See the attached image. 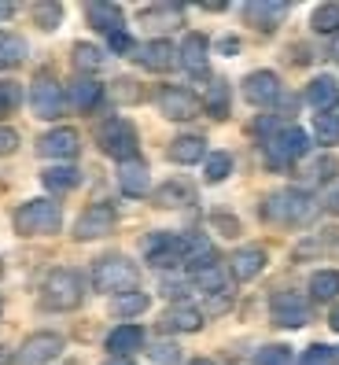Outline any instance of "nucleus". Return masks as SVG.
Masks as SVG:
<instances>
[{"label": "nucleus", "mask_w": 339, "mask_h": 365, "mask_svg": "<svg viewBox=\"0 0 339 365\" xmlns=\"http://www.w3.org/2000/svg\"><path fill=\"white\" fill-rule=\"evenodd\" d=\"M259 214L269 225H310L317 218V200L306 188H281L262 200Z\"/></svg>", "instance_id": "f257e3e1"}, {"label": "nucleus", "mask_w": 339, "mask_h": 365, "mask_svg": "<svg viewBox=\"0 0 339 365\" xmlns=\"http://www.w3.org/2000/svg\"><path fill=\"white\" fill-rule=\"evenodd\" d=\"M85 299V277L71 266H56L41 284V307L52 314H71Z\"/></svg>", "instance_id": "f03ea898"}, {"label": "nucleus", "mask_w": 339, "mask_h": 365, "mask_svg": "<svg viewBox=\"0 0 339 365\" xmlns=\"http://www.w3.org/2000/svg\"><path fill=\"white\" fill-rule=\"evenodd\" d=\"M15 232L19 236H56L63 229V207L48 196H33L15 207Z\"/></svg>", "instance_id": "7ed1b4c3"}, {"label": "nucleus", "mask_w": 339, "mask_h": 365, "mask_svg": "<svg viewBox=\"0 0 339 365\" xmlns=\"http://www.w3.org/2000/svg\"><path fill=\"white\" fill-rule=\"evenodd\" d=\"M262 155L269 170H288V166H299L310 155V137L299 125H284V130L269 133L262 140Z\"/></svg>", "instance_id": "20e7f679"}, {"label": "nucleus", "mask_w": 339, "mask_h": 365, "mask_svg": "<svg viewBox=\"0 0 339 365\" xmlns=\"http://www.w3.org/2000/svg\"><path fill=\"white\" fill-rule=\"evenodd\" d=\"M137 284H140V269L125 255H103V259L93 262V288L96 292L125 295V292H137Z\"/></svg>", "instance_id": "39448f33"}, {"label": "nucleus", "mask_w": 339, "mask_h": 365, "mask_svg": "<svg viewBox=\"0 0 339 365\" xmlns=\"http://www.w3.org/2000/svg\"><path fill=\"white\" fill-rule=\"evenodd\" d=\"M96 144H100V152L115 159L118 166L122 163H133L137 152H140V137H137V125L130 118H108V122H100V130H96Z\"/></svg>", "instance_id": "423d86ee"}, {"label": "nucleus", "mask_w": 339, "mask_h": 365, "mask_svg": "<svg viewBox=\"0 0 339 365\" xmlns=\"http://www.w3.org/2000/svg\"><path fill=\"white\" fill-rule=\"evenodd\" d=\"M144 262L159 273L184 266V232H170V229L152 232L144 240Z\"/></svg>", "instance_id": "0eeeda50"}, {"label": "nucleus", "mask_w": 339, "mask_h": 365, "mask_svg": "<svg viewBox=\"0 0 339 365\" xmlns=\"http://www.w3.org/2000/svg\"><path fill=\"white\" fill-rule=\"evenodd\" d=\"M30 111L45 122H56L67 111V89H63L52 74H37L30 81Z\"/></svg>", "instance_id": "6e6552de"}, {"label": "nucleus", "mask_w": 339, "mask_h": 365, "mask_svg": "<svg viewBox=\"0 0 339 365\" xmlns=\"http://www.w3.org/2000/svg\"><path fill=\"white\" fill-rule=\"evenodd\" d=\"M115 225H118L115 203L96 200V203H89V207L78 214V222H74V240H81V244H85V240H100V236H111Z\"/></svg>", "instance_id": "1a4fd4ad"}, {"label": "nucleus", "mask_w": 339, "mask_h": 365, "mask_svg": "<svg viewBox=\"0 0 339 365\" xmlns=\"http://www.w3.org/2000/svg\"><path fill=\"white\" fill-rule=\"evenodd\" d=\"M269 317L281 329H303V325H310V303L299 292H288V288L273 292L269 295Z\"/></svg>", "instance_id": "9d476101"}, {"label": "nucleus", "mask_w": 339, "mask_h": 365, "mask_svg": "<svg viewBox=\"0 0 339 365\" xmlns=\"http://www.w3.org/2000/svg\"><path fill=\"white\" fill-rule=\"evenodd\" d=\"M63 347H67V339L59 332H33L15 351V365H52L63 354Z\"/></svg>", "instance_id": "9b49d317"}, {"label": "nucleus", "mask_w": 339, "mask_h": 365, "mask_svg": "<svg viewBox=\"0 0 339 365\" xmlns=\"http://www.w3.org/2000/svg\"><path fill=\"white\" fill-rule=\"evenodd\" d=\"M155 107H159V115H166L170 122H192L203 111L199 96L181 89V85H162V89L155 93Z\"/></svg>", "instance_id": "f8f14e48"}, {"label": "nucleus", "mask_w": 339, "mask_h": 365, "mask_svg": "<svg viewBox=\"0 0 339 365\" xmlns=\"http://www.w3.org/2000/svg\"><path fill=\"white\" fill-rule=\"evenodd\" d=\"M78 152H81V133L71 130V125H56V130H48L37 140V155L56 159V163H71L78 159Z\"/></svg>", "instance_id": "ddd939ff"}, {"label": "nucleus", "mask_w": 339, "mask_h": 365, "mask_svg": "<svg viewBox=\"0 0 339 365\" xmlns=\"http://www.w3.org/2000/svg\"><path fill=\"white\" fill-rule=\"evenodd\" d=\"M137 63L147 74H166V71L177 67V45L166 37H152V41H144V45H137Z\"/></svg>", "instance_id": "4468645a"}, {"label": "nucleus", "mask_w": 339, "mask_h": 365, "mask_svg": "<svg viewBox=\"0 0 339 365\" xmlns=\"http://www.w3.org/2000/svg\"><path fill=\"white\" fill-rule=\"evenodd\" d=\"M288 11L291 4H284V0H251V4H244L247 26H254L259 34H273L288 19Z\"/></svg>", "instance_id": "2eb2a0df"}, {"label": "nucleus", "mask_w": 339, "mask_h": 365, "mask_svg": "<svg viewBox=\"0 0 339 365\" xmlns=\"http://www.w3.org/2000/svg\"><path fill=\"white\" fill-rule=\"evenodd\" d=\"M266 262H269L266 247H259V244L236 247V251H232V259H229V277L236 284H247V281H254V277L266 269Z\"/></svg>", "instance_id": "dca6fc26"}, {"label": "nucleus", "mask_w": 339, "mask_h": 365, "mask_svg": "<svg viewBox=\"0 0 339 365\" xmlns=\"http://www.w3.org/2000/svg\"><path fill=\"white\" fill-rule=\"evenodd\" d=\"M281 78L273 74V71H251L244 78V100L254 103V107H269V103H277L281 100Z\"/></svg>", "instance_id": "f3484780"}, {"label": "nucleus", "mask_w": 339, "mask_h": 365, "mask_svg": "<svg viewBox=\"0 0 339 365\" xmlns=\"http://www.w3.org/2000/svg\"><path fill=\"white\" fill-rule=\"evenodd\" d=\"M159 329L162 332H199L203 329V310L177 299V303H170L166 314L159 317Z\"/></svg>", "instance_id": "a211bd4d"}, {"label": "nucleus", "mask_w": 339, "mask_h": 365, "mask_svg": "<svg viewBox=\"0 0 339 365\" xmlns=\"http://www.w3.org/2000/svg\"><path fill=\"white\" fill-rule=\"evenodd\" d=\"M177 63H181L188 74L203 78L207 67H210V41H207L203 34H184L181 48H177Z\"/></svg>", "instance_id": "6ab92c4d"}, {"label": "nucleus", "mask_w": 339, "mask_h": 365, "mask_svg": "<svg viewBox=\"0 0 339 365\" xmlns=\"http://www.w3.org/2000/svg\"><path fill=\"white\" fill-rule=\"evenodd\" d=\"M85 23H89L96 34L111 37L118 30H125V15L118 4H108V0H93V4H85Z\"/></svg>", "instance_id": "aec40b11"}, {"label": "nucleus", "mask_w": 339, "mask_h": 365, "mask_svg": "<svg viewBox=\"0 0 339 365\" xmlns=\"http://www.w3.org/2000/svg\"><path fill=\"white\" fill-rule=\"evenodd\" d=\"M207 266H218V251L207 232H184V269L196 273Z\"/></svg>", "instance_id": "412c9836"}, {"label": "nucleus", "mask_w": 339, "mask_h": 365, "mask_svg": "<svg viewBox=\"0 0 339 365\" xmlns=\"http://www.w3.org/2000/svg\"><path fill=\"white\" fill-rule=\"evenodd\" d=\"M152 203L162 210H177V207H192L196 203V188L188 185L184 178H170L152 192Z\"/></svg>", "instance_id": "4be33fe9"}, {"label": "nucleus", "mask_w": 339, "mask_h": 365, "mask_svg": "<svg viewBox=\"0 0 339 365\" xmlns=\"http://www.w3.org/2000/svg\"><path fill=\"white\" fill-rule=\"evenodd\" d=\"M100 100H103V85L96 78H74L67 85V103L74 107V111H81V115L96 111Z\"/></svg>", "instance_id": "5701e85b"}, {"label": "nucleus", "mask_w": 339, "mask_h": 365, "mask_svg": "<svg viewBox=\"0 0 339 365\" xmlns=\"http://www.w3.org/2000/svg\"><path fill=\"white\" fill-rule=\"evenodd\" d=\"M103 347L111 351V358H130L133 351L144 347V329L133 325V321H125V325H118V329L108 332V343H103Z\"/></svg>", "instance_id": "b1692460"}, {"label": "nucleus", "mask_w": 339, "mask_h": 365, "mask_svg": "<svg viewBox=\"0 0 339 365\" xmlns=\"http://www.w3.org/2000/svg\"><path fill=\"white\" fill-rule=\"evenodd\" d=\"M118 188H122L130 200L147 196V188H152V174H147V163H140V159L122 163V166H118Z\"/></svg>", "instance_id": "393cba45"}, {"label": "nucleus", "mask_w": 339, "mask_h": 365, "mask_svg": "<svg viewBox=\"0 0 339 365\" xmlns=\"http://www.w3.org/2000/svg\"><path fill=\"white\" fill-rule=\"evenodd\" d=\"M306 103L313 107L317 115H321V111H335V103H339V81L332 74H317L306 85Z\"/></svg>", "instance_id": "a878e982"}, {"label": "nucleus", "mask_w": 339, "mask_h": 365, "mask_svg": "<svg viewBox=\"0 0 339 365\" xmlns=\"http://www.w3.org/2000/svg\"><path fill=\"white\" fill-rule=\"evenodd\" d=\"M166 155H170V163H177V166H192V163H203V159H207L210 152H207V140H203V137L188 133V137H177V140H170Z\"/></svg>", "instance_id": "bb28decb"}, {"label": "nucleus", "mask_w": 339, "mask_h": 365, "mask_svg": "<svg viewBox=\"0 0 339 365\" xmlns=\"http://www.w3.org/2000/svg\"><path fill=\"white\" fill-rule=\"evenodd\" d=\"M41 181H45L48 192H56V196H63V192H74L81 185V170L74 163H56L48 170H41Z\"/></svg>", "instance_id": "cd10ccee"}, {"label": "nucleus", "mask_w": 339, "mask_h": 365, "mask_svg": "<svg viewBox=\"0 0 339 365\" xmlns=\"http://www.w3.org/2000/svg\"><path fill=\"white\" fill-rule=\"evenodd\" d=\"M140 23L155 26V30H174L184 23V8L181 4H147V8H140Z\"/></svg>", "instance_id": "c85d7f7f"}, {"label": "nucleus", "mask_w": 339, "mask_h": 365, "mask_svg": "<svg viewBox=\"0 0 339 365\" xmlns=\"http://www.w3.org/2000/svg\"><path fill=\"white\" fill-rule=\"evenodd\" d=\"M339 295V269H317L310 277V299L313 303H335Z\"/></svg>", "instance_id": "c756f323"}, {"label": "nucleus", "mask_w": 339, "mask_h": 365, "mask_svg": "<svg viewBox=\"0 0 339 365\" xmlns=\"http://www.w3.org/2000/svg\"><path fill=\"white\" fill-rule=\"evenodd\" d=\"M199 107H207L210 118H229V81H221V78L210 81L203 100H199Z\"/></svg>", "instance_id": "7c9ffc66"}, {"label": "nucleus", "mask_w": 339, "mask_h": 365, "mask_svg": "<svg viewBox=\"0 0 339 365\" xmlns=\"http://www.w3.org/2000/svg\"><path fill=\"white\" fill-rule=\"evenodd\" d=\"M147 307H152V295H147V292H125V295H115L111 299V314L122 317V321L140 317Z\"/></svg>", "instance_id": "2f4dec72"}, {"label": "nucleus", "mask_w": 339, "mask_h": 365, "mask_svg": "<svg viewBox=\"0 0 339 365\" xmlns=\"http://www.w3.org/2000/svg\"><path fill=\"white\" fill-rule=\"evenodd\" d=\"M71 63H74V71H78L81 78H89L93 71L103 67V52H100L96 45H89V41H78V45L71 48Z\"/></svg>", "instance_id": "473e14b6"}, {"label": "nucleus", "mask_w": 339, "mask_h": 365, "mask_svg": "<svg viewBox=\"0 0 339 365\" xmlns=\"http://www.w3.org/2000/svg\"><path fill=\"white\" fill-rule=\"evenodd\" d=\"M188 281H192L203 295H218V292H229V277H225V269H221V262L218 266H207V269H196V273H188Z\"/></svg>", "instance_id": "72a5a7b5"}, {"label": "nucleus", "mask_w": 339, "mask_h": 365, "mask_svg": "<svg viewBox=\"0 0 339 365\" xmlns=\"http://www.w3.org/2000/svg\"><path fill=\"white\" fill-rule=\"evenodd\" d=\"M26 59V41L15 34H0V71H15Z\"/></svg>", "instance_id": "f704fd0d"}, {"label": "nucleus", "mask_w": 339, "mask_h": 365, "mask_svg": "<svg viewBox=\"0 0 339 365\" xmlns=\"http://www.w3.org/2000/svg\"><path fill=\"white\" fill-rule=\"evenodd\" d=\"M335 174H339V163H335L332 155L306 159V166H303V181H306V185H325V181H332Z\"/></svg>", "instance_id": "c9c22d12"}, {"label": "nucleus", "mask_w": 339, "mask_h": 365, "mask_svg": "<svg viewBox=\"0 0 339 365\" xmlns=\"http://www.w3.org/2000/svg\"><path fill=\"white\" fill-rule=\"evenodd\" d=\"M310 26L321 37H339V4H317L310 15Z\"/></svg>", "instance_id": "e433bc0d"}, {"label": "nucleus", "mask_w": 339, "mask_h": 365, "mask_svg": "<svg viewBox=\"0 0 339 365\" xmlns=\"http://www.w3.org/2000/svg\"><path fill=\"white\" fill-rule=\"evenodd\" d=\"M229 174H232V155L229 152H210L203 159V181L207 185H221Z\"/></svg>", "instance_id": "4c0bfd02"}, {"label": "nucleus", "mask_w": 339, "mask_h": 365, "mask_svg": "<svg viewBox=\"0 0 339 365\" xmlns=\"http://www.w3.org/2000/svg\"><path fill=\"white\" fill-rule=\"evenodd\" d=\"M339 244V229H321V232H313L310 240H303L299 247H295V259H310V255L317 251H328Z\"/></svg>", "instance_id": "58836bf2"}, {"label": "nucleus", "mask_w": 339, "mask_h": 365, "mask_svg": "<svg viewBox=\"0 0 339 365\" xmlns=\"http://www.w3.org/2000/svg\"><path fill=\"white\" fill-rule=\"evenodd\" d=\"M313 137L321 140L325 148L339 144V111H321L313 118Z\"/></svg>", "instance_id": "ea45409f"}, {"label": "nucleus", "mask_w": 339, "mask_h": 365, "mask_svg": "<svg viewBox=\"0 0 339 365\" xmlns=\"http://www.w3.org/2000/svg\"><path fill=\"white\" fill-rule=\"evenodd\" d=\"M33 23L45 30V34L59 30V23H63V4H56V0H41V4H33Z\"/></svg>", "instance_id": "a19ab883"}, {"label": "nucleus", "mask_w": 339, "mask_h": 365, "mask_svg": "<svg viewBox=\"0 0 339 365\" xmlns=\"http://www.w3.org/2000/svg\"><path fill=\"white\" fill-rule=\"evenodd\" d=\"M251 365H295V354H291V347H284V343H266L262 351H254Z\"/></svg>", "instance_id": "79ce46f5"}, {"label": "nucleus", "mask_w": 339, "mask_h": 365, "mask_svg": "<svg viewBox=\"0 0 339 365\" xmlns=\"http://www.w3.org/2000/svg\"><path fill=\"white\" fill-rule=\"evenodd\" d=\"M19 103H23V85L11 81V78H0V118L15 115Z\"/></svg>", "instance_id": "37998d69"}, {"label": "nucleus", "mask_w": 339, "mask_h": 365, "mask_svg": "<svg viewBox=\"0 0 339 365\" xmlns=\"http://www.w3.org/2000/svg\"><path fill=\"white\" fill-rule=\"evenodd\" d=\"M147 358H152V365H181V347L170 339H159L147 347Z\"/></svg>", "instance_id": "c03bdc74"}, {"label": "nucleus", "mask_w": 339, "mask_h": 365, "mask_svg": "<svg viewBox=\"0 0 339 365\" xmlns=\"http://www.w3.org/2000/svg\"><path fill=\"white\" fill-rule=\"evenodd\" d=\"M299 365H335V347H328V343H310L299 354Z\"/></svg>", "instance_id": "a18cd8bd"}, {"label": "nucleus", "mask_w": 339, "mask_h": 365, "mask_svg": "<svg viewBox=\"0 0 339 365\" xmlns=\"http://www.w3.org/2000/svg\"><path fill=\"white\" fill-rule=\"evenodd\" d=\"M108 45H111V52H118V56H125V52H137V45H133V37L125 34V30L111 34V37H108Z\"/></svg>", "instance_id": "49530a36"}, {"label": "nucleus", "mask_w": 339, "mask_h": 365, "mask_svg": "<svg viewBox=\"0 0 339 365\" xmlns=\"http://www.w3.org/2000/svg\"><path fill=\"white\" fill-rule=\"evenodd\" d=\"M232 307V292H218V295H207V310L210 314H225Z\"/></svg>", "instance_id": "de8ad7c7"}, {"label": "nucleus", "mask_w": 339, "mask_h": 365, "mask_svg": "<svg viewBox=\"0 0 339 365\" xmlns=\"http://www.w3.org/2000/svg\"><path fill=\"white\" fill-rule=\"evenodd\" d=\"M210 225L221 229V236H236V232H240V222L229 218V214H214V218H210Z\"/></svg>", "instance_id": "09e8293b"}, {"label": "nucleus", "mask_w": 339, "mask_h": 365, "mask_svg": "<svg viewBox=\"0 0 339 365\" xmlns=\"http://www.w3.org/2000/svg\"><path fill=\"white\" fill-rule=\"evenodd\" d=\"M15 148H19V133L0 125V155H15Z\"/></svg>", "instance_id": "8fccbe9b"}, {"label": "nucleus", "mask_w": 339, "mask_h": 365, "mask_svg": "<svg viewBox=\"0 0 339 365\" xmlns=\"http://www.w3.org/2000/svg\"><path fill=\"white\" fill-rule=\"evenodd\" d=\"M218 52L236 56V52H240V41H236V37H221V41H218Z\"/></svg>", "instance_id": "3c124183"}, {"label": "nucleus", "mask_w": 339, "mask_h": 365, "mask_svg": "<svg viewBox=\"0 0 339 365\" xmlns=\"http://www.w3.org/2000/svg\"><path fill=\"white\" fill-rule=\"evenodd\" d=\"M325 207H328V210H339V188H332L328 196H325Z\"/></svg>", "instance_id": "603ef678"}, {"label": "nucleus", "mask_w": 339, "mask_h": 365, "mask_svg": "<svg viewBox=\"0 0 339 365\" xmlns=\"http://www.w3.org/2000/svg\"><path fill=\"white\" fill-rule=\"evenodd\" d=\"M328 329H332V332H339V303H335V307H332V314H328Z\"/></svg>", "instance_id": "864d4df0"}, {"label": "nucleus", "mask_w": 339, "mask_h": 365, "mask_svg": "<svg viewBox=\"0 0 339 365\" xmlns=\"http://www.w3.org/2000/svg\"><path fill=\"white\" fill-rule=\"evenodd\" d=\"M103 365H137V361H133V358H108Z\"/></svg>", "instance_id": "5fc2aeb1"}, {"label": "nucleus", "mask_w": 339, "mask_h": 365, "mask_svg": "<svg viewBox=\"0 0 339 365\" xmlns=\"http://www.w3.org/2000/svg\"><path fill=\"white\" fill-rule=\"evenodd\" d=\"M11 15H15V8H11V4H0V19H11Z\"/></svg>", "instance_id": "6e6d98bb"}, {"label": "nucleus", "mask_w": 339, "mask_h": 365, "mask_svg": "<svg viewBox=\"0 0 339 365\" xmlns=\"http://www.w3.org/2000/svg\"><path fill=\"white\" fill-rule=\"evenodd\" d=\"M188 365H214V361H210V358H192Z\"/></svg>", "instance_id": "4d7b16f0"}, {"label": "nucleus", "mask_w": 339, "mask_h": 365, "mask_svg": "<svg viewBox=\"0 0 339 365\" xmlns=\"http://www.w3.org/2000/svg\"><path fill=\"white\" fill-rule=\"evenodd\" d=\"M332 59L339 63V37H335V45H332Z\"/></svg>", "instance_id": "13d9d810"}, {"label": "nucleus", "mask_w": 339, "mask_h": 365, "mask_svg": "<svg viewBox=\"0 0 339 365\" xmlns=\"http://www.w3.org/2000/svg\"><path fill=\"white\" fill-rule=\"evenodd\" d=\"M0 365H8V351L4 347H0Z\"/></svg>", "instance_id": "bf43d9fd"}, {"label": "nucleus", "mask_w": 339, "mask_h": 365, "mask_svg": "<svg viewBox=\"0 0 339 365\" xmlns=\"http://www.w3.org/2000/svg\"><path fill=\"white\" fill-rule=\"evenodd\" d=\"M0 314H4V299H0Z\"/></svg>", "instance_id": "052dcab7"}, {"label": "nucleus", "mask_w": 339, "mask_h": 365, "mask_svg": "<svg viewBox=\"0 0 339 365\" xmlns=\"http://www.w3.org/2000/svg\"><path fill=\"white\" fill-rule=\"evenodd\" d=\"M0 273H4V262H0Z\"/></svg>", "instance_id": "680f3d73"}]
</instances>
